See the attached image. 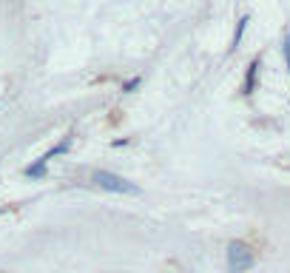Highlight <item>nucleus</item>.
Masks as SVG:
<instances>
[{"mask_svg": "<svg viewBox=\"0 0 290 273\" xmlns=\"http://www.w3.org/2000/svg\"><path fill=\"white\" fill-rule=\"evenodd\" d=\"M282 51H284V63H287V69H290V31L284 35V46H282Z\"/></svg>", "mask_w": 290, "mask_h": 273, "instance_id": "nucleus-7", "label": "nucleus"}, {"mask_svg": "<svg viewBox=\"0 0 290 273\" xmlns=\"http://www.w3.org/2000/svg\"><path fill=\"white\" fill-rule=\"evenodd\" d=\"M68 145H71V140H68V136H65L63 143H57V145H54V148H51V151L46 154L43 159H51V157H57V154H65V151H68Z\"/></svg>", "mask_w": 290, "mask_h": 273, "instance_id": "nucleus-6", "label": "nucleus"}, {"mask_svg": "<svg viewBox=\"0 0 290 273\" xmlns=\"http://www.w3.org/2000/svg\"><path fill=\"white\" fill-rule=\"evenodd\" d=\"M247 23H250V17H239V23H236V31H233V43H231V49H236V46L242 43V35H245V29H247Z\"/></svg>", "mask_w": 290, "mask_h": 273, "instance_id": "nucleus-5", "label": "nucleus"}, {"mask_svg": "<svg viewBox=\"0 0 290 273\" xmlns=\"http://www.w3.org/2000/svg\"><path fill=\"white\" fill-rule=\"evenodd\" d=\"M259 65H262V57H253V60H250V65H247L245 88H242L245 94H253V88H256V77H259Z\"/></svg>", "mask_w": 290, "mask_h": 273, "instance_id": "nucleus-3", "label": "nucleus"}, {"mask_svg": "<svg viewBox=\"0 0 290 273\" xmlns=\"http://www.w3.org/2000/svg\"><path fill=\"white\" fill-rule=\"evenodd\" d=\"M23 174L29 177V180H40V177H46V159L40 157L37 162H31V165H26L23 168Z\"/></svg>", "mask_w": 290, "mask_h": 273, "instance_id": "nucleus-4", "label": "nucleus"}, {"mask_svg": "<svg viewBox=\"0 0 290 273\" xmlns=\"http://www.w3.org/2000/svg\"><path fill=\"white\" fill-rule=\"evenodd\" d=\"M256 262L253 251H250V245L242 242V239H233L231 245H228V270L231 273H245L250 270Z\"/></svg>", "mask_w": 290, "mask_h": 273, "instance_id": "nucleus-1", "label": "nucleus"}, {"mask_svg": "<svg viewBox=\"0 0 290 273\" xmlns=\"http://www.w3.org/2000/svg\"><path fill=\"white\" fill-rule=\"evenodd\" d=\"M134 88H139V77L128 80V83H125V86H123V91H125V94H131V91H134Z\"/></svg>", "mask_w": 290, "mask_h": 273, "instance_id": "nucleus-8", "label": "nucleus"}, {"mask_svg": "<svg viewBox=\"0 0 290 273\" xmlns=\"http://www.w3.org/2000/svg\"><path fill=\"white\" fill-rule=\"evenodd\" d=\"M94 185H100L102 191H114V194H139V188L134 182H128L125 177L120 174H111V171H94L91 174Z\"/></svg>", "mask_w": 290, "mask_h": 273, "instance_id": "nucleus-2", "label": "nucleus"}]
</instances>
